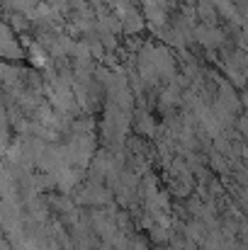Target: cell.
I'll return each instance as SVG.
<instances>
[{
  "label": "cell",
  "instance_id": "6da1fadb",
  "mask_svg": "<svg viewBox=\"0 0 248 250\" xmlns=\"http://www.w3.org/2000/svg\"><path fill=\"white\" fill-rule=\"evenodd\" d=\"M146 17L154 27H163L165 22V10L161 0H146Z\"/></svg>",
  "mask_w": 248,
  "mask_h": 250
},
{
  "label": "cell",
  "instance_id": "7a4b0ae2",
  "mask_svg": "<svg viewBox=\"0 0 248 250\" xmlns=\"http://www.w3.org/2000/svg\"><path fill=\"white\" fill-rule=\"evenodd\" d=\"M197 39H200L202 44L212 46V44H219V42H222V34H219L217 29H212V27H200V29H197Z\"/></svg>",
  "mask_w": 248,
  "mask_h": 250
}]
</instances>
